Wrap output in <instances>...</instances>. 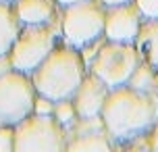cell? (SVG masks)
Returning a JSON list of instances; mask_svg holds the SVG:
<instances>
[{"label": "cell", "mask_w": 158, "mask_h": 152, "mask_svg": "<svg viewBox=\"0 0 158 152\" xmlns=\"http://www.w3.org/2000/svg\"><path fill=\"white\" fill-rule=\"evenodd\" d=\"M13 69V65H10V58H8V54H0V75L2 73H6Z\"/></svg>", "instance_id": "20"}, {"label": "cell", "mask_w": 158, "mask_h": 152, "mask_svg": "<svg viewBox=\"0 0 158 152\" xmlns=\"http://www.w3.org/2000/svg\"><path fill=\"white\" fill-rule=\"evenodd\" d=\"M100 119L114 144L142 140L158 123V92H139L129 86L108 90Z\"/></svg>", "instance_id": "1"}, {"label": "cell", "mask_w": 158, "mask_h": 152, "mask_svg": "<svg viewBox=\"0 0 158 152\" xmlns=\"http://www.w3.org/2000/svg\"><path fill=\"white\" fill-rule=\"evenodd\" d=\"M64 148L71 152H108L112 148V144L106 136L104 127H96V129L75 131V140L67 142Z\"/></svg>", "instance_id": "12"}, {"label": "cell", "mask_w": 158, "mask_h": 152, "mask_svg": "<svg viewBox=\"0 0 158 152\" xmlns=\"http://www.w3.org/2000/svg\"><path fill=\"white\" fill-rule=\"evenodd\" d=\"M19 29H21V23L15 15L13 4L0 2V54H8Z\"/></svg>", "instance_id": "13"}, {"label": "cell", "mask_w": 158, "mask_h": 152, "mask_svg": "<svg viewBox=\"0 0 158 152\" xmlns=\"http://www.w3.org/2000/svg\"><path fill=\"white\" fill-rule=\"evenodd\" d=\"M148 136H150V144H148V146H150L152 150L158 152V123L150 129V133H148Z\"/></svg>", "instance_id": "19"}, {"label": "cell", "mask_w": 158, "mask_h": 152, "mask_svg": "<svg viewBox=\"0 0 158 152\" xmlns=\"http://www.w3.org/2000/svg\"><path fill=\"white\" fill-rule=\"evenodd\" d=\"M133 44L143 63L158 69V19H148L139 25Z\"/></svg>", "instance_id": "11"}, {"label": "cell", "mask_w": 158, "mask_h": 152, "mask_svg": "<svg viewBox=\"0 0 158 152\" xmlns=\"http://www.w3.org/2000/svg\"><path fill=\"white\" fill-rule=\"evenodd\" d=\"M106 96H108L106 83L102 79H98L94 73H85L71 98L73 104H75V111H77V117L79 119L100 117Z\"/></svg>", "instance_id": "9"}, {"label": "cell", "mask_w": 158, "mask_h": 152, "mask_svg": "<svg viewBox=\"0 0 158 152\" xmlns=\"http://www.w3.org/2000/svg\"><path fill=\"white\" fill-rule=\"evenodd\" d=\"M104 11L98 0H79L64 6L60 17L63 44L81 50L83 46L100 40L104 33Z\"/></svg>", "instance_id": "3"}, {"label": "cell", "mask_w": 158, "mask_h": 152, "mask_svg": "<svg viewBox=\"0 0 158 152\" xmlns=\"http://www.w3.org/2000/svg\"><path fill=\"white\" fill-rule=\"evenodd\" d=\"M139 63H142V56L135 48V44H121V42L106 40V44H102L96 50L87 69L98 79H102L108 90H112L125 86Z\"/></svg>", "instance_id": "5"}, {"label": "cell", "mask_w": 158, "mask_h": 152, "mask_svg": "<svg viewBox=\"0 0 158 152\" xmlns=\"http://www.w3.org/2000/svg\"><path fill=\"white\" fill-rule=\"evenodd\" d=\"M13 8L21 25L52 23L56 15V0H15Z\"/></svg>", "instance_id": "10"}, {"label": "cell", "mask_w": 158, "mask_h": 152, "mask_svg": "<svg viewBox=\"0 0 158 152\" xmlns=\"http://www.w3.org/2000/svg\"><path fill=\"white\" fill-rule=\"evenodd\" d=\"M52 117H54L63 127H71L73 123L77 121V111H75V104H73L71 98L56 100L54 102V111H52Z\"/></svg>", "instance_id": "15"}, {"label": "cell", "mask_w": 158, "mask_h": 152, "mask_svg": "<svg viewBox=\"0 0 158 152\" xmlns=\"http://www.w3.org/2000/svg\"><path fill=\"white\" fill-rule=\"evenodd\" d=\"M142 25V15L133 2L108 6L104 11V38L108 42L133 44Z\"/></svg>", "instance_id": "8"}, {"label": "cell", "mask_w": 158, "mask_h": 152, "mask_svg": "<svg viewBox=\"0 0 158 152\" xmlns=\"http://www.w3.org/2000/svg\"><path fill=\"white\" fill-rule=\"evenodd\" d=\"M15 150V127L13 125H0V152Z\"/></svg>", "instance_id": "16"}, {"label": "cell", "mask_w": 158, "mask_h": 152, "mask_svg": "<svg viewBox=\"0 0 158 152\" xmlns=\"http://www.w3.org/2000/svg\"><path fill=\"white\" fill-rule=\"evenodd\" d=\"M75 2H79V0H56V4H58V6H69V4H75Z\"/></svg>", "instance_id": "22"}, {"label": "cell", "mask_w": 158, "mask_h": 152, "mask_svg": "<svg viewBox=\"0 0 158 152\" xmlns=\"http://www.w3.org/2000/svg\"><path fill=\"white\" fill-rule=\"evenodd\" d=\"M52 111H54V100L38 94L35 102H33V112H38V115H52Z\"/></svg>", "instance_id": "18"}, {"label": "cell", "mask_w": 158, "mask_h": 152, "mask_svg": "<svg viewBox=\"0 0 158 152\" xmlns=\"http://www.w3.org/2000/svg\"><path fill=\"white\" fill-rule=\"evenodd\" d=\"M64 146V127L52 115L31 112L15 125L13 152H60Z\"/></svg>", "instance_id": "6"}, {"label": "cell", "mask_w": 158, "mask_h": 152, "mask_svg": "<svg viewBox=\"0 0 158 152\" xmlns=\"http://www.w3.org/2000/svg\"><path fill=\"white\" fill-rule=\"evenodd\" d=\"M104 8L108 6H118V4H127V2H133V0H98Z\"/></svg>", "instance_id": "21"}, {"label": "cell", "mask_w": 158, "mask_h": 152, "mask_svg": "<svg viewBox=\"0 0 158 152\" xmlns=\"http://www.w3.org/2000/svg\"><path fill=\"white\" fill-rule=\"evenodd\" d=\"M0 2H8V4H13V2H15V0H0Z\"/></svg>", "instance_id": "23"}, {"label": "cell", "mask_w": 158, "mask_h": 152, "mask_svg": "<svg viewBox=\"0 0 158 152\" xmlns=\"http://www.w3.org/2000/svg\"><path fill=\"white\" fill-rule=\"evenodd\" d=\"M56 27L54 23L42 25H21L13 46L8 50V58L15 71L31 75L33 69L46 58L56 46Z\"/></svg>", "instance_id": "4"}, {"label": "cell", "mask_w": 158, "mask_h": 152, "mask_svg": "<svg viewBox=\"0 0 158 152\" xmlns=\"http://www.w3.org/2000/svg\"><path fill=\"white\" fill-rule=\"evenodd\" d=\"M35 88L31 77L21 71H10L0 75V125H13L23 121L33 112Z\"/></svg>", "instance_id": "7"}, {"label": "cell", "mask_w": 158, "mask_h": 152, "mask_svg": "<svg viewBox=\"0 0 158 152\" xmlns=\"http://www.w3.org/2000/svg\"><path fill=\"white\" fill-rule=\"evenodd\" d=\"M125 86L139 90V92H156V69L142 61L135 67V71L131 73V77Z\"/></svg>", "instance_id": "14"}, {"label": "cell", "mask_w": 158, "mask_h": 152, "mask_svg": "<svg viewBox=\"0 0 158 152\" xmlns=\"http://www.w3.org/2000/svg\"><path fill=\"white\" fill-rule=\"evenodd\" d=\"M139 15L146 19H158V0H133Z\"/></svg>", "instance_id": "17"}, {"label": "cell", "mask_w": 158, "mask_h": 152, "mask_svg": "<svg viewBox=\"0 0 158 152\" xmlns=\"http://www.w3.org/2000/svg\"><path fill=\"white\" fill-rule=\"evenodd\" d=\"M83 75H85V63L79 50L63 44L54 46L52 52L33 69L29 77L35 88V94L56 102L63 98H73Z\"/></svg>", "instance_id": "2"}]
</instances>
